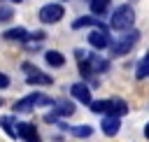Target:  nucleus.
Returning a JSON list of instances; mask_svg holds the SVG:
<instances>
[{
    "instance_id": "obj_1",
    "label": "nucleus",
    "mask_w": 149,
    "mask_h": 142,
    "mask_svg": "<svg viewBox=\"0 0 149 142\" xmlns=\"http://www.w3.org/2000/svg\"><path fill=\"white\" fill-rule=\"evenodd\" d=\"M137 40H140V30H135V28H130V30H126L119 40H114V42H109V56L112 58H119V56H126L135 44H137Z\"/></svg>"
},
{
    "instance_id": "obj_2",
    "label": "nucleus",
    "mask_w": 149,
    "mask_h": 142,
    "mask_svg": "<svg viewBox=\"0 0 149 142\" xmlns=\"http://www.w3.org/2000/svg\"><path fill=\"white\" fill-rule=\"evenodd\" d=\"M133 21H135V12L130 5H119L114 12H112V19H109V26L114 30H130L133 28Z\"/></svg>"
},
{
    "instance_id": "obj_3",
    "label": "nucleus",
    "mask_w": 149,
    "mask_h": 142,
    "mask_svg": "<svg viewBox=\"0 0 149 142\" xmlns=\"http://www.w3.org/2000/svg\"><path fill=\"white\" fill-rule=\"evenodd\" d=\"M44 105H54V100L49 95H44V93H30V95L14 102V112L16 114L19 112H33L35 107H44Z\"/></svg>"
},
{
    "instance_id": "obj_4",
    "label": "nucleus",
    "mask_w": 149,
    "mask_h": 142,
    "mask_svg": "<svg viewBox=\"0 0 149 142\" xmlns=\"http://www.w3.org/2000/svg\"><path fill=\"white\" fill-rule=\"evenodd\" d=\"M63 16H65V9H63V5H56V2L42 5L40 12H37V19L42 23H58Z\"/></svg>"
},
{
    "instance_id": "obj_5",
    "label": "nucleus",
    "mask_w": 149,
    "mask_h": 142,
    "mask_svg": "<svg viewBox=\"0 0 149 142\" xmlns=\"http://www.w3.org/2000/svg\"><path fill=\"white\" fill-rule=\"evenodd\" d=\"M16 137H21V140H26V142H42L37 128H35L33 123H28V121L16 123Z\"/></svg>"
},
{
    "instance_id": "obj_6",
    "label": "nucleus",
    "mask_w": 149,
    "mask_h": 142,
    "mask_svg": "<svg viewBox=\"0 0 149 142\" xmlns=\"http://www.w3.org/2000/svg\"><path fill=\"white\" fill-rule=\"evenodd\" d=\"M70 95H72L77 102L91 105V91H88V86H86V84H81V81H77V84H72V86H70Z\"/></svg>"
},
{
    "instance_id": "obj_7",
    "label": "nucleus",
    "mask_w": 149,
    "mask_h": 142,
    "mask_svg": "<svg viewBox=\"0 0 149 142\" xmlns=\"http://www.w3.org/2000/svg\"><path fill=\"white\" fill-rule=\"evenodd\" d=\"M88 44L93 47V49H107L109 47V35H107V30H91V35H88Z\"/></svg>"
},
{
    "instance_id": "obj_8",
    "label": "nucleus",
    "mask_w": 149,
    "mask_h": 142,
    "mask_svg": "<svg viewBox=\"0 0 149 142\" xmlns=\"http://www.w3.org/2000/svg\"><path fill=\"white\" fill-rule=\"evenodd\" d=\"M100 128H102V133H105L107 137H112V135H116V133H119V128H121V119H119V116H112V114H107V116L102 119Z\"/></svg>"
},
{
    "instance_id": "obj_9",
    "label": "nucleus",
    "mask_w": 149,
    "mask_h": 142,
    "mask_svg": "<svg viewBox=\"0 0 149 142\" xmlns=\"http://www.w3.org/2000/svg\"><path fill=\"white\" fill-rule=\"evenodd\" d=\"M2 37L9 40V42H28V40H30V33H28L26 28L19 26V28H9V30H5Z\"/></svg>"
},
{
    "instance_id": "obj_10",
    "label": "nucleus",
    "mask_w": 149,
    "mask_h": 142,
    "mask_svg": "<svg viewBox=\"0 0 149 142\" xmlns=\"http://www.w3.org/2000/svg\"><path fill=\"white\" fill-rule=\"evenodd\" d=\"M86 26H95V28L105 30V26H102L95 16H79V19H74V21H72V30H79V28H86Z\"/></svg>"
},
{
    "instance_id": "obj_11",
    "label": "nucleus",
    "mask_w": 149,
    "mask_h": 142,
    "mask_svg": "<svg viewBox=\"0 0 149 142\" xmlns=\"http://www.w3.org/2000/svg\"><path fill=\"white\" fill-rule=\"evenodd\" d=\"M26 81H28L30 86H37V84H40V86H51V84H54V79H51L49 74H44V72H40V70H37L35 74H28Z\"/></svg>"
},
{
    "instance_id": "obj_12",
    "label": "nucleus",
    "mask_w": 149,
    "mask_h": 142,
    "mask_svg": "<svg viewBox=\"0 0 149 142\" xmlns=\"http://www.w3.org/2000/svg\"><path fill=\"white\" fill-rule=\"evenodd\" d=\"M86 61H88V65L93 68V72H107V68H109V61H107V58H100L98 54H91Z\"/></svg>"
},
{
    "instance_id": "obj_13",
    "label": "nucleus",
    "mask_w": 149,
    "mask_h": 142,
    "mask_svg": "<svg viewBox=\"0 0 149 142\" xmlns=\"http://www.w3.org/2000/svg\"><path fill=\"white\" fill-rule=\"evenodd\" d=\"M72 112H74V105H72V102L54 100V114H56V116H70Z\"/></svg>"
},
{
    "instance_id": "obj_14",
    "label": "nucleus",
    "mask_w": 149,
    "mask_h": 142,
    "mask_svg": "<svg viewBox=\"0 0 149 142\" xmlns=\"http://www.w3.org/2000/svg\"><path fill=\"white\" fill-rule=\"evenodd\" d=\"M44 61H47L51 68H61V65L65 63V56H63L61 51H56V49H49V51L44 54Z\"/></svg>"
},
{
    "instance_id": "obj_15",
    "label": "nucleus",
    "mask_w": 149,
    "mask_h": 142,
    "mask_svg": "<svg viewBox=\"0 0 149 142\" xmlns=\"http://www.w3.org/2000/svg\"><path fill=\"white\" fill-rule=\"evenodd\" d=\"M88 7H91V14L102 16V14H107V9H109V0H88Z\"/></svg>"
},
{
    "instance_id": "obj_16",
    "label": "nucleus",
    "mask_w": 149,
    "mask_h": 142,
    "mask_svg": "<svg viewBox=\"0 0 149 142\" xmlns=\"http://www.w3.org/2000/svg\"><path fill=\"white\" fill-rule=\"evenodd\" d=\"M91 112H95V114H109V109H112V100H91Z\"/></svg>"
},
{
    "instance_id": "obj_17",
    "label": "nucleus",
    "mask_w": 149,
    "mask_h": 142,
    "mask_svg": "<svg viewBox=\"0 0 149 142\" xmlns=\"http://www.w3.org/2000/svg\"><path fill=\"white\" fill-rule=\"evenodd\" d=\"M126 112H128V105H126V100H121V98H112V109H109V114L121 119Z\"/></svg>"
},
{
    "instance_id": "obj_18",
    "label": "nucleus",
    "mask_w": 149,
    "mask_h": 142,
    "mask_svg": "<svg viewBox=\"0 0 149 142\" xmlns=\"http://www.w3.org/2000/svg\"><path fill=\"white\" fill-rule=\"evenodd\" d=\"M135 77L137 79H147L149 77V51L142 56V61L137 63V68H135Z\"/></svg>"
},
{
    "instance_id": "obj_19",
    "label": "nucleus",
    "mask_w": 149,
    "mask_h": 142,
    "mask_svg": "<svg viewBox=\"0 0 149 142\" xmlns=\"http://www.w3.org/2000/svg\"><path fill=\"white\" fill-rule=\"evenodd\" d=\"M0 128H2L9 137H16V126H14V119H12V116H0Z\"/></svg>"
},
{
    "instance_id": "obj_20",
    "label": "nucleus",
    "mask_w": 149,
    "mask_h": 142,
    "mask_svg": "<svg viewBox=\"0 0 149 142\" xmlns=\"http://www.w3.org/2000/svg\"><path fill=\"white\" fill-rule=\"evenodd\" d=\"M74 137H91L93 135V128L91 126H72V128H68Z\"/></svg>"
},
{
    "instance_id": "obj_21",
    "label": "nucleus",
    "mask_w": 149,
    "mask_h": 142,
    "mask_svg": "<svg viewBox=\"0 0 149 142\" xmlns=\"http://www.w3.org/2000/svg\"><path fill=\"white\" fill-rule=\"evenodd\" d=\"M12 16H14V9H12V7H7V5H0V23L12 21Z\"/></svg>"
},
{
    "instance_id": "obj_22",
    "label": "nucleus",
    "mask_w": 149,
    "mask_h": 142,
    "mask_svg": "<svg viewBox=\"0 0 149 142\" xmlns=\"http://www.w3.org/2000/svg\"><path fill=\"white\" fill-rule=\"evenodd\" d=\"M79 72H81V77H86V79L93 74V68L88 65V61H86V58H84V61H79Z\"/></svg>"
},
{
    "instance_id": "obj_23",
    "label": "nucleus",
    "mask_w": 149,
    "mask_h": 142,
    "mask_svg": "<svg viewBox=\"0 0 149 142\" xmlns=\"http://www.w3.org/2000/svg\"><path fill=\"white\" fill-rule=\"evenodd\" d=\"M44 37H47V33H42V30H37V33H33V35H30V40H35V42H42Z\"/></svg>"
},
{
    "instance_id": "obj_24",
    "label": "nucleus",
    "mask_w": 149,
    "mask_h": 142,
    "mask_svg": "<svg viewBox=\"0 0 149 142\" xmlns=\"http://www.w3.org/2000/svg\"><path fill=\"white\" fill-rule=\"evenodd\" d=\"M7 86H9V77L0 72V88H7Z\"/></svg>"
},
{
    "instance_id": "obj_25",
    "label": "nucleus",
    "mask_w": 149,
    "mask_h": 142,
    "mask_svg": "<svg viewBox=\"0 0 149 142\" xmlns=\"http://www.w3.org/2000/svg\"><path fill=\"white\" fill-rule=\"evenodd\" d=\"M144 135H147V137H149V123H147V126H144Z\"/></svg>"
},
{
    "instance_id": "obj_26",
    "label": "nucleus",
    "mask_w": 149,
    "mask_h": 142,
    "mask_svg": "<svg viewBox=\"0 0 149 142\" xmlns=\"http://www.w3.org/2000/svg\"><path fill=\"white\" fill-rule=\"evenodd\" d=\"M12 2H19V5H21V2H23V0H12Z\"/></svg>"
},
{
    "instance_id": "obj_27",
    "label": "nucleus",
    "mask_w": 149,
    "mask_h": 142,
    "mask_svg": "<svg viewBox=\"0 0 149 142\" xmlns=\"http://www.w3.org/2000/svg\"><path fill=\"white\" fill-rule=\"evenodd\" d=\"M0 105H2V98H0Z\"/></svg>"
}]
</instances>
